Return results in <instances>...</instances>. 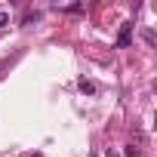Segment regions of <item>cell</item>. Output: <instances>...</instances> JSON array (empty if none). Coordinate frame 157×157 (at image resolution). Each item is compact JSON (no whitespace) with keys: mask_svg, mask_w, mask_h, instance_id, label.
<instances>
[{"mask_svg":"<svg viewBox=\"0 0 157 157\" xmlns=\"http://www.w3.org/2000/svg\"><path fill=\"white\" fill-rule=\"evenodd\" d=\"M129 43H132V22H123V25H120V31H117V46H120V49H126Z\"/></svg>","mask_w":157,"mask_h":157,"instance_id":"6da1fadb","label":"cell"},{"mask_svg":"<svg viewBox=\"0 0 157 157\" xmlns=\"http://www.w3.org/2000/svg\"><path fill=\"white\" fill-rule=\"evenodd\" d=\"M80 93H90V96H93V93H96V83H93V80H83V77H80Z\"/></svg>","mask_w":157,"mask_h":157,"instance_id":"7a4b0ae2","label":"cell"},{"mask_svg":"<svg viewBox=\"0 0 157 157\" xmlns=\"http://www.w3.org/2000/svg\"><path fill=\"white\" fill-rule=\"evenodd\" d=\"M126 157H142V151H139V145H126Z\"/></svg>","mask_w":157,"mask_h":157,"instance_id":"3957f363","label":"cell"},{"mask_svg":"<svg viewBox=\"0 0 157 157\" xmlns=\"http://www.w3.org/2000/svg\"><path fill=\"white\" fill-rule=\"evenodd\" d=\"M40 19V13H25V25H31V22H37Z\"/></svg>","mask_w":157,"mask_h":157,"instance_id":"277c9868","label":"cell"},{"mask_svg":"<svg viewBox=\"0 0 157 157\" xmlns=\"http://www.w3.org/2000/svg\"><path fill=\"white\" fill-rule=\"evenodd\" d=\"M13 62H16V59H3V62H0V77H3V71H6V68H10Z\"/></svg>","mask_w":157,"mask_h":157,"instance_id":"5b68a950","label":"cell"},{"mask_svg":"<svg viewBox=\"0 0 157 157\" xmlns=\"http://www.w3.org/2000/svg\"><path fill=\"white\" fill-rule=\"evenodd\" d=\"M65 13H83V6L80 3H71V6H65Z\"/></svg>","mask_w":157,"mask_h":157,"instance_id":"8992f818","label":"cell"},{"mask_svg":"<svg viewBox=\"0 0 157 157\" xmlns=\"http://www.w3.org/2000/svg\"><path fill=\"white\" fill-rule=\"evenodd\" d=\"M6 25H10V16H6V13H0V28H6Z\"/></svg>","mask_w":157,"mask_h":157,"instance_id":"52a82bcc","label":"cell"},{"mask_svg":"<svg viewBox=\"0 0 157 157\" xmlns=\"http://www.w3.org/2000/svg\"><path fill=\"white\" fill-rule=\"evenodd\" d=\"M105 157H117V154H114V151H108V154H105Z\"/></svg>","mask_w":157,"mask_h":157,"instance_id":"ba28073f","label":"cell"},{"mask_svg":"<svg viewBox=\"0 0 157 157\" xmlns=\"http://www.w3.org/2000/svg\"><path fill=\"white\" fill-rule=\"evenodd\" d=\"M37 157H40V154H37Z\"/></svg>","mask_w":157,"mask_h":157,"instance_id":"9c48e42d","label":"cell"}]
</instances>
